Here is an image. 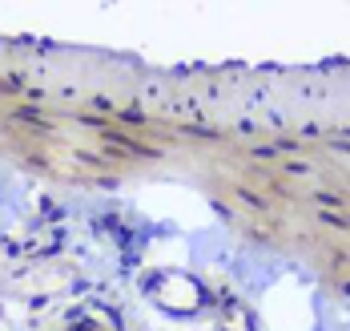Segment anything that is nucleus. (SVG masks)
I'll list each match as a JSON object with an SVG mask.
<instances>
[{
    "label": "nucleus",
    "instance_id": "1",
    "mask_svg": "<svg viewBox=\"0 0 350 331\" xmlns=\"http://www.w3.org/2000/svg\"><path fill=\"white\" fill-rule=\"evenodd\" d=\"M69 331H101V328H97V323H89V319H85V323H77V328H69Z\"/></svg>",
    "mask_w": 350,
    "mask_h": 331
}]
</instances>
